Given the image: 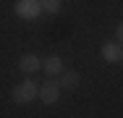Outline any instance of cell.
Segmentation results:
<instances>
[{
	"label": "cell",
	"instance_id": "obj_1",
	"mask_svg": "<svg viewBox=\"0 0 123 118\" xmlns=\"http://www.w3.org/2000/svg\"><path fill=\"white\" fill-rule=\"evenodd\" d=\"M37 92H39V84L26 79V81H21V84H16V87H13L11 97H13V102H16V105H26V102L37 100Z\"/></svg>",
	"mask_w": 123,
	"mask_h": 118
},
{
	"label": "cell",
	"instance_id": "obj_2",
	"mask_svg": "<svg viewBox=\"0 0 123 118\" xmlns=\"http://www.w3.org/2000/svg\"><path fill=\"white\" fill-rule=\"evenodd\" d=\"M60 84H55V81H45V84H39V92H37V100H42V105H55L58 100H60Z\"/></svg>",
	"mask_w": 123,
	"mask_h": 118
},
{
	"label": "cell",
	"instance_id": "obj_3",
	"mask_svg": "<svg viewBox=\"0 0 123 118\" xmlns=\"http://www.w3.org/2000/svg\"><path fill=\"white\" fill-rule=\"evenodd\" d=\"M13 11H16V16H21V19H26V21H34V19L42 13V8H39L37 0H16Z\"/></svg>",
	"mask_w": 123,
	"mask_h": 118
},
{
	"label": "cell",
	"instance_id": "obj_4",
	"mask_svg": "<svg viewBox=\"0 0 123 118\" xmlns=\"http://www.w3.org/2000/svg\"><path fill=\"white\" fill-rule=\"evenodd\" d=\"M18 68L26 71V73H34V71L42 68V58H37L34 52H24V55L18 58Z\"/></svg>",
	"mask_w": 123,
	"mask_h": 118
},
{
	"label": "cell",
	"instance_id": "obj_5",
	"mask_svg": "<svg viewBox=\"0 0 123 118\" xmlns=\"http://www.w3.org/2000/svg\"><path fill=\"white\" fill-rule=\"evenodd\" d=\"M102 58L107 60V63H118L123 58V50L118 42H107V45H102Z\"/></svg>",
	"mask_w": 123,
	"mask_h": 118
},
{
	"label": "cell",
	"instance_id": "obj_6",
	"mask_svg": "<svg viewBox=\"0 0 123 118\" xmlns=\"http://www.w3.org/2000/svg\"><path fill=\"white\" fill-rule=\"evenodd\" d=\"M42 68L47 71L50 76H58V73H63V58H60V55H47V58L42 60Z\"/></svg>",
	"mask_w": 123,
	"mask_h": 118
},
{
	"label": "cell",
	"instance_id": "obj_7",
	"mask_svg": "<svg viewBox=\"0 0 123 118\" xmlns=\"http://www.w3.org/2000/svg\"><path fill=\"white\" fill-rule=\"evenodd\" d=\"M79 81H81L79 71H63L60 73V89H76Z\"/></svg>",
	"mask_w": 123,
	"mask_h": 118
},
{
	"label": "cell",
	"instance_id": "obj_8",
	"mask_svg": "<svg viewBox=\"0 0 123 118\" xmlns=\"http://www.w3.org/2000/svg\"><path fill=\"white\" fill-rule=\"evenodd\" d=\"M37 3H39V8L45 13H58L63 8V0H37Z\"/></svg>",
	"mask_w": 123,
	"mask_h": 118
},
{
	"label": "cell",
	"instance_id": "obj_9",
	"mask_svg": "<svg viewBox=\"0 0 123 118\" xmlns=\"http://www.w3.org/2000/svg\"><path fill=\"white\" fill-rule=\"evenodd\" d=\"M115 42H118V45H123V21L115 26Z\"/></svg>",
	"mask_w": 123,
	"mask_h": 118
},
{
	"label": "cell",
	"instance_id": "obj_10",
	"mask_svg": "<svg viewBox=\"0 0 123 118\" xmlns=\"http://www.w3.org/2000/svg\"><path fill=\"white\" fill-rule=\"evenodd\" d=\"M121 60H123V58H121Z\"/></svg>",
	"mask_w": 123,
	"mask_h": 118
}]
</instances>
